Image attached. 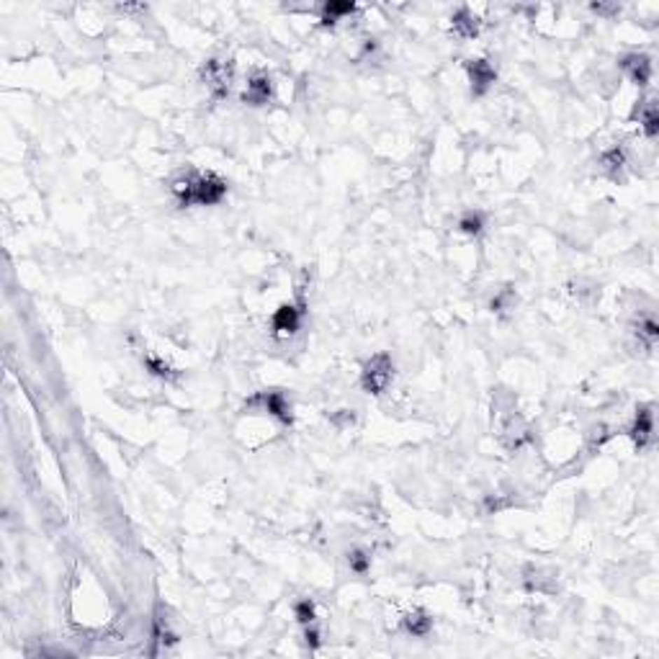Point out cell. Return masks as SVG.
I'll use <instances>...</instances> for the list:
<instances>
[{
	"instance_id": "30bf717a",
	"label": "cell",
	"mask_w": 659,
	"mask_h": 659,
	"mask_svg": "<svg viewBox=\"0 0 659 659\" xmlns=\"http://www.w3.org/2000/svg\"><path fill=\"white\" fill-rule=\"evenodd\" d=\"M451 24H453V32L459 34V36H464V39H474V36L479 34V21L469 8L456 11L453 18H451Z\"/></svg>"
},
{
	"instance_id": "7c38bea8",
	"label": "cell",
	"mask_w": 659,
	"mask_h": 659,
	"mask_svg": "<svg viewBox=\"0 0 659 659\" xmlns=\"http://www.w3.org/2000/svg\"><path fill=\"white\" fill-rule=\"evenodd\" d=\"M193 178H196V173L178 175V178L173 181V186H170V191H173V196L178 199V204H181V207H191V199H193Z\"/></svg>"
},
{
	"instance_id": "4fadbf2b",
	"label": "cell",
	"mask_w": 659,
	"mask_h": 659,
	"mask_svg": "<svg viewBox=\"0 0 659 659\" xmlns=\"http://www.w3.org/2000/svg\"><path fill=\"white\" fill-rule=\"evenodd\" d=\"M356 11V3H338V0H330V3H325V8H322V24L325 26H335V21L342 16H350Z\"/></svg>"
},
{
	"instance_id": "6da1fadb",
	"label": "cell",
	"mask_w": 659,
	"mask_h": 659,
	"mask_svg": "<svg viewBox=\"0 0 659 659\" xmlns=\"http://www.w3.org/2000/svg\"><path fill=\"white\" fill-rule=\"evenodd\" d=\"M391 376H394V363L387 353H376L363 363V371H361V384L368 394H382L387 391V387L391 384Z\"/></svg>"
},
{
	"instance_id": "5bb4252c",
	"label": "cell",
	"mask_w": 659,
	"mask_h": 659,
	"mask_svg": "<svg viewBox=\"0 0 659 659\" xmlns=\"http://www.w3.org/2000/svg\"><path fill=\"white\" fill-rule=\"evenodd\" d=\"M641 129L644 134L649 137V139H654L659 132V113H657V104L654 101H646V109H644L641 113Z\"/></svg>"
},
{
	"instance_id": "7a4b0ae2",
	"label": "cell",
	"mask_w": 659,
	"mask_h": 659,
	"mask_svg": "<svg viewBox=\"0 0 659 659\" xmlns=\"http://www.w3.org/2000/svg\"><path fill=\"white\" fill-rule=\"evenodd\" d=\"M232 78H235V64L230 60H207L201 67V80L216 98H224L230 93Z\"/></svg>"
},
{
	"instance_id": "8fae6325",
	"label": "cell",
	"mask_w": 659,
	"mask_h": 659,
	"mask_svg": "<svg viewBox=\"0 0 659 659\" xmlns=\"http://www.w3.org/2000/svg\"><path fill=\"white\" fill-rule=\"evenodd\" d=\"M402 626H405L407 634L412 636H428L430 628H433V618H430L428 613L422 611V608H417V611L407 613L405 618H402Z\"/></svg>"
},
{
	"instance_id": "5b68a950",
	"label": "cell",
	"mask_w": 659,
	"mask_h": 659,
	"mask_svg": "<svg viewBox=\"0 0 659 659\" xmlns=\"http://www.w3.org/2000/svg\"><path fill=\"white\" fill-rule=\"evenodd\" d=\"M466 72L469 80H471L474 96H485L487 90L492 88L494 80H497V70L487 60H466Z\"/></svg>"
},
{
	"instance_id": "e0dca14e",
	"label": "cell",
	"mask_w": 659,
	"mask_h": 659,
	"mask_svg": "<svg viewBox=\"0 0 659 659\" xmlns=\"http://www.w3.org/2000/svg\"><path fill=\"white\" fill-rule=\"evenodd\" d=\"M603 165L608 167V170H620V167L626 165V150H623V147H613V150H608L603 155Z\"/></svg>"
},
{
	"instance_id": "ac0fdd59",
	"label": "cell",
	"mask_w": 659,
	"mask_h": 659,
	"mask_svg": "<svg viewBox=\"0 0 659 659\" xmlns=\"http://www.w3.org/2000/svg\"><path fill=\"white\" fill-rule=\"evenodd\" d=\"M294 613H296V620L304 623V626H310L312 620H314V605H312V600H299V603L294 605Z\"/></svg>"
},
{
	"instance_id": "7402d4cb",
	"label": "cell",
	"mask_w": 659,
	"mask_h": 659,
	"mask_svg": "<svg viewBox=\"0 0 659 659\" xmlns=\"http://www.w3.org/2000/svg\"><path fill=\"white\" fill-rule=\"evenodd\" d=\"M592 11H597V13H618V6H592Z\"/></svg>"
},
{
	"instance_id": "52a82bcc",
	"label": "cell",
	"mask_w": 659,
	"mask_h": 659,
	"mask_svg": "<svg viewBox=\"0 0 659 659\" xmlns=\"http://www.w3.org/2000/svg\"><path fill=\"white\" fill-rule=\"evenodd\" d=\"M302 322V310H296L294 304H281L273 314V333L276 335H294Z\"/></svg>"
},
{
	"instance_id": "44dd1931",
	"label": "cell",
	"mask_w": 659,
	"mask_h": 659,
	"mask_svg": "<svg viewBox=\"0 0 659 659\" xmlns=\"http://www.w3.org/2000/svg\"><path fill=\"white\" fill-rule=\"evenodd\" d=\"M304 639H307V646H310V649H317V646H319V634L314 631V628L307 626V631H304Z\"/></svg>"
},
{
	"instance_id": "d6986e66",
	"label": "cell",
	"mask_w": 659,
	"mask_h": 659,
	"mask_svg": "<svg viewBox=\"0 0 659 659\" xmlns=\"http://www.w3.org/2000/svg\"><path fill=\"white\" fill-rule=\"evenodd\" d=\"M147 368H150L155 376H160V379H175V376H178L175 368H170V366L158 361V358H147Z\"/></svg>"
},
{
	"instance_id": "8992f818",
	"label": "cell",
	"mask_w": 659,
	"mask_h": 659,
	"mask_svg": "<svg viewBox=\"0 0 659 659\" xmlns=\"http://www.w3.org/2000/svg\"><path fill=\"white\" fill-rule=\"evenodd\" d=\"M270 96H273V83H270L268 72H255L253 78L247 80V90H245V104L263 106L268 104Z\"/></svg>"
},
{
	"instance_id": "9a60e30c",
	"label": "cell",
	"mask_w": 659,
	"mask_h": 659,
	"mask_svg": "<svg viewBox=\"0 0 659 659\" xmlns=\"http://www.w3.org/2000/svg\"><path fill=\"white\" fill-rule=\"evenodd\" d=\"M459 227L466 232V235H479V232H482V227H485V216L479 214V211H469V214L461 216Z\"/></svg>"
},
{
	"instance_id": "2e32d148",
	"label": "cell",
	"mask_w": 659,
	"mask_h": 659,
	"mask_svg": "<svg viewBox=\"0 0 659 659\" xmlns=\"http://www.w3.org/2000/svg\"><path fill=\"white\" fill-rule=\"evenodd\" d=\"M348 564L350 569L358 574H366L368 572V567H371V556L366 554V551H361V548H356V551H350L348 554Z\"/></svg>"
},
{
	"instance_id": "9c48e42d",
	"label": "cell",
	"mask_w": 659,
	"mask_h": 659,
	"mask_svg": "<svg viewBox=\"0 0 659 659\" xmlns=\"http://www.w3.org/2000/svg\"><path fill=\"white\" fill-rule=\"evenodd\" d=\"M651 436H654V425H651V407H641L639 415H636L634 425H631V438H634L636 448H644V445L651 443Z\"/></svg>"
},
{
	"instance_id": "ffe728a7",
	"label": "cell",
	"mask_w": 659,
	"mask_h": 659,
	"mask_svg": "<svg viewBox=\"0 0 659 659\" xmlns=\"http://www.w3.org/2000/svg\"><path fill=\"white\" fill-rule=\"evenodd\" d=\"M636 333H639V338H644V340L649 342V345H654V342H657V335H659V327H657V322H654V319L646 317L641 325H639V330H636Z\"/></svg>"
},
{
	"instance_id": "3957f363",
	"label": "cell",
	"mask_w": 659,
	"mask_h": 659,
	"mask_svg": "<svg viewBox=\"0 0 659 659\" xmlns=\"http://www.w3.org/2000/svg\"><path fill=\"white\" fill-rule=\"evenodd\" d=\"M227 196V181H222L216 173H207L193 178V199L191 204H201V207H214Z\"/></svg>"
},
{
	"instance_id": "ba28073f",
	"label": "cell",
	"mask_w": 659,
	"mask_h": 659,
	"mask_svg": "<svg viewBox=\"0 0 659 659\" xmlns=\"http://www.w3.org/2000/svg\"><path fill=\"white\" fill-rule=\"evenodd\" d=\"M620 67L628 72V78L634 80L639 88H644L646 83H649L651 62H649V57L646 55H626L623 60H620Z\"/></svg>"
},
{
	"instance_id": "277c9868",
	"label": "cell",
	"mask_w": 659,
	"mask_h": 659,
	"mask_svg": "<svg viewBox=\"0 0 659 659\" xmlns=\"http://www.w3.org/2000/svg\"><path fill=\"white\" fill-rule=\"evenodd\" d=\"M255 405H261L265 412L278 417L284 425H291V420H294V417H291V405L286 402L284 391H278V389L261 391V394H255V397H250L245 402V407H255Z\"/></svg>"
}]
</instances>
